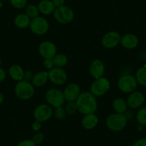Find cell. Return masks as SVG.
<instances>
[{"label":"cell","instance_id":"ab89813d","mask_svg":"<svg viewBox=\"0 0 146 146\" xmlns=\"http://www.w3.org/2000/svg\"><path fill=\"white\" fill-rule=\"evenodd\" d=\"M1 65H2V60L0 59V67H1Z\"/></svg>","mask_w":146,"mask_h":146},{"label":"cell","instance_id":"484cf974","mask_svg":"<svg viewBox=\"0 0 146 146\" xmlns=\"http://www.w3.org/2000/svg\"><path fill=\"white\" fill-rule=\"evenodd\" d=\"M136 120L141 125H146V107L139 109L136 114Z\"/></svg>","mask_w":146,"mask_h":146},{"label":"cell","instance_id":"2e32d148","mask_svg":"<svg viewBox=\"0 0 146 146\" xmlns=\"http://www.w3.org/2000/svg\"><path fill=\"white\" fill-rule=\"evenodd\" d=\"M139 40L136 35L133 34H126L121 36L120 44L124 48L127 50H133L138 45Z\"/></svg>","mask_w":146,"mask_h":146},{"label":"cell","instance_id":"4dcf8cb0","mask_svg":"<svg viewBox=\"0 0 146 146\" xmlns=\"http://www.w3.org/2000/svg\"><path fill=\"white\" fill-rule=\"evenodd\" d=\"M43 65L44 66L46 69L50 70L54 67V62H53L52 59H44L43 62Z\"/></svg>","mask_w":146,"mask_h":146},{"label":"cell","instance_id":"f35d334b","mask_svg":"<svg viewBox=\"0 0 146 146\" xmlns=\"http://www.w3.org/2000/svg\"><path fill=\"white\" fill-rule=\"evenodd\" d=\"M2 5H3V4H2V1H0V8L2 7Z\"/></svg>","mask_w":146,"mask_h":146},{"label":"cell","instance_id":"ba28073f","mask_svg":"<svg viewBox=\"0 0 146 146\" xmlns=\"http://www.w3.org/2000/svg\"><path fill=\"white\" fill-rule=\"evenodd\" d=\"M137 82L135 77L131 75H125L120 77L117 81L118 88L124 93H131L134 92L137 87Z\"/></svg>","mask_w":146,"mask_h":146},{"label":"cell","instance_id":"7a4b0ae2","mask_svg":"<svg viewBox=\"0 0 146 146\" xmlns=\"http://www.w3.org/2000/svg\"><path fill=\"white\" fill-rule=\"evenodd\" d=\"M127 117L124 113H113L106 118V125L112 131L120 132L126 127Z\"/></svg>","mask_w":146,"mask_h":146},{"label":"cell","instance_id":"5b68a950","mask_svg":"<svg viewBox=\"0 0 146 146\" xmlns=\"http://www.w3.org/2000/svg\"><path fill=\"white\" fill-rule=\"evenodd\" d=\"M53 17L58 23L67 25L70 23L75 17V13L72 8L67 6H62L56 8L53 12Z\"/></svg>","mask_w":146,"mask_h":146},{"label":"cell","instance_id":"ffe728a7","mask_svg":"<svg viewBox=\"0 0 146 146\" xmlns=\"http://www.w3.org/2000/svg\"><path fill=\"white\" fill-rule=\"evenodd\" d=\"M24 72L25 71L22 67L18 64H13L9 69V76L13 80L17 81V82L23 80Z\"/></svg>","mask_w":146,"mask_h":146},{"label":"cell","instance_id":"1f68e13d","mask_svg":"<svg viewBox=\"0 0 146 146\" xmlns=\"http://www.w3.org/2000/svg\"><path fill=\"white\" fill-rule=\"evenodd\" d=\"M17 146H36L32 139H26L19 142Z\"/></svg>","mask_w":146,"mask_h":146},{"label":"cell","instance_id":"8fae6325","mask_svg":"<svg viewBox=\"0 0 146 146\" xmlns=\"http://www.w3.org/2000/svg\"><path fill=\"white\" fill-rule=\"evenodd\" d=\"M121 36L116 31H110L105 34L102 39V46L107 49H112L117 47L120 43Z\"/></svg>","mask_w":146,"mask_h":146},{"label":"cell","instance_id":"6da1fadb","mask_svg":"<svg viewBox=\"0 0 146 146\" xmlns=\"http://www.w3.org/2000/svg\"><path fill=\"white\" fill-rule=\"evenodd\" d=\"M78 111L82 115L95 113L98 110V102L96 97L90 92H81L75 101Z\"/></svg>","mask_w":146,"mask_h":146},{"label":"cell","instance_id":"52a82bcc","mask_svg":"<svg viewBox=\"0 0 146 146\" xmlns=\"http://www.w3.org/2000/svg\"><path fill=\"white\" fill-rule=\"evenodd\" d=\"M110 88V82L106 78H98L95 79L90 85V92L95 97H101L106 94Z\"/></svg>","mask_w":146,"mask_h":146},{"label":"cell","instance_id":"277c9868","mask_svg":"<svg viewBox=\"0 0 146 146\" xmlns=\"http://www.w3.org/2000/svg\"><path fill=\"white\" fill-rule=\"evenodd\" d=\"M44 97L47 104L54 108L62 106L66 101L63 91L57 88L49 89L45 92Z\"/></svg>","mask_w":146,"mask_h":146},{"label":"cell","instance_id":"83f0119b","mask_svg":"<svg viewBox=\"0 0 146 146\" xmlns=\"http://www.w3.org/2000/svg\"><path fill=\"white\" fill-rule=\"evenodd\" d=\"M9 3L15 9H24L27 5V0H9Z\"/></svg>","mask_w":146,"mask_h":146},{"label":"cell","instance_id":"3957f363","mask_svg":"<svg viewBox=\"0 0 146 146\" xmlns=\"http://www.w3.org/2000/svg\"><path fill=\"white\" fill-rule=\"evenodd\" d=\"M16 96L22 100H27L31 99L35 95V86L32 82L21 80L17 82L15 88Z\"/></svg>","mask_w":146,"mask_h":146},{"label":"cell","instance_id":"cb8c5ba5","mask_svg":"<svg viewBox=\"0 0 146 146\" xmlns=\"http://www.w3.org/2000/svg\"><path fill=\"white\" fill-rule=\"evenodd\" d=\"M135 79L137 84L146 87V67H140L135 73Z\"/></svg>","mask_w":146,"mask_h":146},{"label":"cell","instance_id":"7bdbcfd3","mask_svg":"<svg viewBox=\"0 0 146 146\" xmlns=\"http://www.w3.org/2000/svg\"><path fill=\"white\" fill-rule=\"evenodd\" d=\"M0 34H1V31H0Z\"/></svg>","mask_w":146,"mask_h":146},{"label":"cell","instance_id":"f546056e","mask_svg":"<svg viewBox=\"0 0 146 146\" xmlns=\"http://www.w3.org/2000/svg\"><path fill=\"white\" fill-rule=\"evenodd\" d=\"M44 139V135L42 133H36L32 136V140L36 145L41 144Z\"/></svg>","mask_w":146,"mask_h":146},{"label":"cell","instance_id":"7402d4cb","mask_svg":"<svg viewBox=\"0 0 146 146\" xmlns=\"http://www.w3.org/2000/svg\"><path fill=\"white\" fill-rule=\"evenodd\" d=\"M127 101L125 100L123 98H116L113 102V108L115 113H124L127 111Z\"/></svg>","mask_w":146,"mask_h":146},{"label":"cell","instance_id":"7c38bea8","mask_svg":"<svg viewBox=\"0 0 146 146\" xmlns=\"http://www.w3.org/2000/svg\"><path fill=\"white\" fill-rule=\"evenodd\" d=\"M38 52L44 59H52L57 54V47L52 42L44 41L39 45Z\"/></svg>","mask_w":146,"mask_h":146},{"label":"cell","instance_id":"9a60e30c","mask_svg":"<svg viewBox=\"0 0 146 146\" xmlns=\"http://www.w3.org/2000/svg\"><path fill=\"white\" fill-rule=\"evenodd\" d=\"M90 74L95 79L103 77L105 72V67L104 63L100 60H95L90 65Z\"/></svg>","mask_w":146,"mask_h":146},{"label":"cell","instance_id":"4316f807","mask_svg":"<svg viewBox=\"0 0 146 146\" xmlns=\"http://www.w3.org/2000/svg\"><path fill=\"white\" fill-rule=\"evenodd\" d=\"M53 115L54 117L59 120H62L65 119L66 116L67 115V111H66L65 108H63L62 106L56 108L54 111H53Z\"/></svg>","mask_w":146,"mask_h":146},{"label":"cell","instance_id":"d4e9b609","mask_svg":"<svg viewBox=\"0 0 146 146\" xmlns=\"http://www.w3.org/2000/svg\"><path fill=\"white\" fill-rule=\"evenodd\" d=\"M25 14L30 18L31 19L38 17L40 15V11H39L38 7L35 5H27L25 7Z\"/></svg>","mask_w":146,"mask_h":146},{"label":"cell","instance_id":"8d00e7d4","mask_svg":"<svg viewBox=\"0 0 146 146\" xmlns=\"http://www.w3.org/2000/svg\"><path fill=\"white\" fill-rule=\"evenodd\" d=\"M7 78V74L6 72L5 71L4 69H2V67H0V83L5 80Z\"/></svg>","mask_w":146,"mask_h":146},{"label":"cell","instance_id":"603a6c76","mask_svg":"<svg viewBox=\"0 0 146 146\" xmlns=\"http://www.w3.org/2000/svg\"><path fill=\"white\" fill-rule=\"evenodd\" d=\"M53 62H54V67H61L67 65L68 62V58L67 56L64 54H57L52 58Z\"/></svg>","mask_w":146,"mask_h":146},{"label":"cell","instance_id":"d6986e66","mask_svg":"<svg viewBox=\"0 0 146 146\" xmlns=\"http://www.w3.org/2000/svg\"><path fill=\"white\" fill-rule=\"evenodd\" d=\"M37 7H38L40 13L44 15H50L53 14L56 9L52 0H41L39 2Z\"/></svg>","mask_w":146,"mask_h":146},{"label":"cell","instance_id":"4fadbf2b","mask_svg":"<svg viewBox=\"0 0 146 146\" xmlns=\"http://www.w3.org/2000/svg\"><path fill=\"white\" fill-rule=\"evenodd\" d=\"M63 93L65 100L68 102H75L80 95V88L78 84L72 82L66 86L63 91Z\"/></svg>","mask_w":146,"mask_h":146},{"label":"cell","instance_id":"d6a6232c","mask_svg":"<svg viewBox=\"0 0 146 146\" xmlns=\"http://www.w3.org/2000/svg\"><path fill=\"white\" fill-rule=\"evenodd\" d=\"M33 72L30 70H27V71H25L24 72V76H23V80L27 81V82H32V78H33Z\"/></svg>","mask_w":146,"mask_h":146},{"label":"cell","instance_id":"30bf717a","mask_svg":"<svg viewBox=\"0 0 146 146\" xmlns=\"http://www.w3.org/2000/svg\"><path fill=\"white\" fill-rule=\"evenodd\" d=\"M49 80L56 85H62L66 83L67 75L61 67H54L48 72Z\"/></svg>","mask_w":146,"mask_h":146},{"label":"cell","instance_id":"f1b7e54d","mask_svg":"<svg viewBox=\"0 0 146 146\" xmlns=\"http://www.w3.org/2000/svg\"><path fill=\"white\" fill-rule=\"evenodd\" d=\"M66 111H67V115H72L75 114L78 111V108H77L76 102H68L67 105L64 107Z\"/></svg>","mask_w":146,"mask_h":146},{"label":"cell","instance_id":"d590c367","mask_svg":"<svg viewBox=\"0 0 146 146\" xmlns=\"http://www.w3.org/2000/svg\"><path fill=\"white\" fill-rule=\"evenodd\" d=\"M52 2L54 7L57 8L64 6V3H65V0H52Z\"/></svg>","mask_w":146,"mask_h":146},{"label":"cell","instance_id":"ac0fdd59","mask_svg":"<svg viewBox=\"0 0 146 146\" xmlns=\"http://www.w3.org/2000/svg\"><path fill=\"white\" fill-rule=\"evenodd\" d=\"M49 80L48 72L40 71L34 74L32 80V84L35 87L40 88L42 87L47 83Z\"/></svg>","mask_w":146,"mask_h":146},{"label":"cell","instance_id":"e575fe53","mask_svg":"<svg viewBox=\"0 0 146 146\" xmlns=\"http://www.w3.org/2000/svg\"><path fill=\"white\" fill-rule=\"evenodd\" d=\"M42 127V123L40 121H37V120H35L33 123L32 124V128L33 129V130L37 132L41 129Z\"/></svg>","mask_w":146,"mask_h":146},{"label":"cell","instance_id":"9c48e42d","mask_svg":"<svg viewBox=\"0 0 146 146\" xmlns=\"http://www.w3.org/2000/svg\"><path fill=\"white\" fill-rule=\"evenodd\" d=\"M33 115L35 120L43 123L51 118L53 115V110L48 104H41L35 108Z\"/></svg>","mask_w":146,"mask_h":146},{"label":"cell","instance_id":"5bb4252c","mask_svg":"<svg viewBox=\"0 0 146 146\" xmlns=\"http://www.w3.org/2000/svg\"><path fill=\"white\" fill-rule=\"evenodd\" d=\"M145 98L140 91H135L130 93L127 99V103L129 108L132 109H137L145 103Z\"/></svg>","mask_w":146,"mask_h":146},{"label":"cell","instance_id":"74e56055","mask_svg":"<svg viewBox=\"0 0 146 146\" xmlns=\"http://www.w3.org/2000/svg\"><path fill=\"white\" fill-rule=\"evenodd\" d=\"M4 100H5V98H4V95L2 92H0V105L3 103Z\"/></svg>","mask_w":146,"mask_h":146},{"label":"cell","instance_id":"e0dca14e","mask_svg":"<svg viewBox=\"0 0 146 146\" xmlns=\"http://www.w3.org/2000/svg\"><path fill=\"white\" fill-rule=\"evenodd\" d=\"M98 117L95 113L85 115L82 120V126L85 130H92L98 124Z\"/></svg>","mask_w":146,"mask_h":146},{"label":"cell","instance_id":"8992f818","mask_svg":"<svg viewBox=\"0 0 146 146\" xmlns=\"http://www.w3.org/2000/svg\"><path fill=\"white\" fill-rule=\"evenodd\" d=\"M31 32L36 35H44L50 29V25L47 19L43 17L38 16L31 19L29 26Z\"/></svg>","mask_w":146,"mask_h":146},{"label":"cell","instance_id":"44dd1931","mask_svg":"<svg viewBox=\"0 0 146 146\" xmlns=\"http://www.w3.org/2000/svg\"><path fill=\"white\" fill-rule=\"evenodd\" d=\"M30 22L31 19L25 13L17 15L14 20L15 25L19 29H26L29 26Z\"/></svg>","mask_w":146,"mask_h":146},{"label":"cell","instance_id":"836d02e7","mask_svg":"<svg viewBox=\"0 0 146 146\" xmlns=\"http://www.w3.org/2000/svg\"><path fill=\"white\" fill-rule=\"evenodd\" d=\"M132 146H146V137H142L133 143Z\"/></svg>","mask_w":146,"mask_h":146},{"label":"cell","instance_id":"b9f144b4","mask_svg":"<svg viewBox=\"0 0 146 146\" xmlns=\"http://www.w3.org/2000/svg\"><path fill=\"white\" fill-rule=\"evenodd\" d=\"M0 1H3V0H0Z\"/></svg>","mask_w":146,"mask_h":146},{"label":"cell","instance_id":"60d3db41","mask_svg":"<svg viewBox=\"0 0 146 146\" xmlns=\"http://www.w3.org/2000/svg\"><path fill=\"white\" fill-rule=\"evenodd\" d=\"M145 105H146V98H145Z\"/></svg>","mask_w":146,"mask_h":146}]
</instances>
